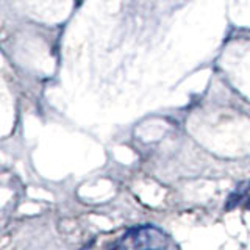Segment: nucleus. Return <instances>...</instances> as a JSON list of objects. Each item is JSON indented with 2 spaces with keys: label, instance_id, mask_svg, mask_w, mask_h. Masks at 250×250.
<instances>
[{
  "label": "nucleus",
  "instance_id": "f257e3e1",
  "mask_svg": "<svg viewBox=\"0 0 250 250\" xmlns=\"http://www.w3.org/2000/svg\"><path fill=\"white\" fill-rule=\"evenodd\" d=\"M169 244V238L163 230L153 225H141L130 229L121 238L116 247L122 249H164Z\"/></svg>",
  "mask_w": 250,
  "mask_h": 250
}]
</instances>
